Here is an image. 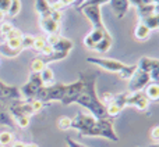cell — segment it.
I'll list each match as a JSON object with an SVG mask.
<instances>
[{
	"instance_id": "cell-1",
	"label": "cell",
	"mask_w": 159,
	"mask_h": 147,
	"mask_svg": "<svg viewBox=\"0 0 159 147\" xmlns=\"http://www.w3.org/2000/svg\"><path fill=\"white\" fill-rule=\"evenodd\" d=\"M78 78L82 82V89L80 92L75 104L84 107L89 111V114L96 120H103L106 117V107L99 101L98 93H96V78L98 72L92 69H87L78 74Z\"/></svg>"
},
{
	"instance_id": "cell-2",
	"label": "cell",
	"mask_w": 159,
	"mask_h": 147,
	"mask_svg": "<svg viewBox=\"0 0 159 147\" xmlns=\"http://www.w3.org/2000/svg\"><path fill=\"white\" fill-rule=\"evenodd\" d=\"M81 136L88 137H105L110 142H119V136L113 128V121L110 118H103V120H96L95 124L91 126L88 131H85Z\"/></svg>"
},
{
	"instance_id": "cell-3",
	"label": "cell",
	"mask_w": 159,
	"mask_h": 147,
	"mask_svg": "<svg viewBox=\"0 0 159 147\" xmlns=\"http://www.w3.org/2000/svg\"><path fill=\"white\" fill-rule=\"evenodd\" d=\"M66 90V83L55 82L50 86H42L36 93V100L42 101L43 104L53 103V101H60Z\"/></svg>"
},
{
	"instance_id": "cell-4",
	"label": "cell",
	"mask_w": 159,
	"mask_h": 147,
	"mask_svg": "<svg viewBox=\"0 0 159 147\" xmlns=\"http://www.w3.org/2000/svg\"><path fill=\"white\" fill-rule=\"evenodd\" d=\"M42 86H43V83H42V81H41L39 74L31 72L30 78H28V82L22 85L21 87H18V90L24 100H32V99L36 97V93H38V90L41 89Z\"/></svg>"
},
{
	"instance_id": "cell-5",
	"label": "cell",
	"mask_w": 159,
	"mask_h": 147,
	"mask_svg": "<svg viewBox=\"0 0 159 147\" xmlns=\"http://www.w3.org/2000/svg\"><path fill=\"white\" fill-rule=\"evenodd\" d=\"M87 63L99 67V68L105 69V71L115 72V74L121 71V69L127 65V64L121 63V61H119V60H115V58H106V57H87Z\"/></svg>"
},
{
	"instance_id": "cell-6",
	"label": "cell",
	"mask_w": 159,
	"mask_h": 147,
	"mask_svg": "<svg viewBox=\"0 0 159 147\" xmlns=\"http://www.w3.org/2000/svg\"><path fill=\"white\" fill-rule=\"evenodd\" d=\"M151 82L149 79V74L140 71V69H135L133 76L129 79V92L134 93V92H141L147 85Z\"/></svg>"
},
{
	"instance_id": "cell-7",
	"label": "cell",
	"mask_w": 159,
	"mask_h": 147,
	"mask_svg": "<svg viewBox=\"0 0 159 147\" xmlns=\"http://www.w3.org/2000/svg\"><path fill=\"white\" fill-rule=\"evenodd\" d=\"M84 17L91 22L92 25V29H96V28H103V21H102V11L99 6H87L82 10H80Z\"/></svg>"
},
{
	"instance_id": "cell-8",
	"label": "cell",
	"mask_w": 159,
	"mask_h": 147,
	"mask_svg": "<svg viewBox=\"0 0 159 147\" xmlns=\"http://www.w3.org/2000/svg\"><path fill=\"white\" fill-rule=\"evenodd\" d=\"M81 89H82V82L80 78L75 82H73V83L66 85V90H64V94H63V97H61L60 103L63 104V106H70V104L75 103Z\"/></svg>"
},
{
	"instance_id": "cell-9",
	"label": "cell",
	"mask_w": 159,
	"mask_h": 147,
	"mask_svg": "<svg viewBox=\"0 0 159 147\" xmlns=\"http://www.w3.org/2000/svg\"><path fill=\"white\" fill-rule=\"evenodd\" d=\"M95 121L96 118H93L91 114H77L71 120V129H75L80 132V135H82L95 124Z\"/></svg>"
},
{
	"instance_id": "cell-10",
	"label": "cell",
	"mask_w": 159,
	"mask_h": 147,
	"mask_svg": "<svg viewBox=\"0 0 159 147\" xmlns=\"http://www.w3.org/2000/svg\"><path fill=\"white\" fill-rule=\"evenodd\" d=\"M126 107H134L138 111H145L149 107V100L145 97V94L141 92H134L130 93L127 96V101H126Z\"/></svg>"
},
{
	"instance_id": "cell-11",
	"label": "cell",
	"mask_w": 159,
	"mask_h": 147,
	"mask_svg": "<svg viewBox=\"0 0 159 147\" xmlns=\"http://www.w3.org/2000/svg\"><path fill=\"white\" fill-rule=\"evenodd\" d=\"M106 36H110V33L107 32L106 27L92 29V31H91V32L84 38V46L87 47V49L92 50L93 46H95V44L98 43L99 40H102L103 38H106Z\"/></svg>"
},
{
	"instance_id": "cell-12",
	"label": "cell",
	"mask_w": 159,
	"mask_h": 147,
	"mask_svg": "<svg viewBox=\"0 0 159 147\" xmlns=\"http://www.w3.org/2000/svg\"><path fill=\"white\" fill-rule=\"evenodd\" d=\"M21 93H20L18 87L11 86V85L4 83L3 81H0V101L6 103V101H13V100H20Z\"/></svg>"
},
{
	"instance_id": "cell-13",
	"label": "cell",
	"mask_w": 159,
	"mask_h": 147,
	"mask_svg": "<svg viewBox=\"0 0 159 147\" xmlns=\"http://www.w3.org/2000/svg\"><path fill=\"white\" fill-rule=\"evenodd\" d=\"M109 4L117 18H123L127 14V11H129L130 6H131L129 0H110Z\"/></svg>"
},
{
	"instance_id": "cell-14",
	"label": "cell",
	"mask_w": 159,
	"mask_h": 147,
	"mask_svg": "<svg viewBox=\"0 0 159 147\" xmlns=\"http://www.w3.org/2000/svg\"><path fill=\"white\" fill-rule=\"evenodd\" d=\"M39 25H41V29L43 32H46L48 35H50V33H59V31H60V24L55 22L49 17L39 18Z\"/></svg>"
},
{
	"instance_id": "cell-15",
	"label": "cell",
	"mask_w": 159,
	"mask_h": 147,
	"mask_svg": "<svg viewBox=\"0 0 159 147\" xmlns=\"http://www.w3.org/2000/svg\"><path fill=\"white\" fill-rule=\"evenodd\" d=\"M159 67V60L158 58H152V57H143L140 58V61H138L137 64V69H140V71H144V72H151L154 68H158Z\"/></svg>"
},
{
	"instance_id": "cell-16",
	"label": "cell",
	"mask_w": 159,
	"mask_h": 147,
	"mask_svg": "<svg viewBox=\"0 0 159 147\" xmlns=\"http://www.w3.org/2000/svg\"><path fill=\"white\" fill-rule=\"evenodd\" d=\"M137 10H138V15H140V21H141V19L147 18V17L157 15L159 6H158V3H148V4L138 6Z\"/></svg>"
},
{
	"instance_id": "cell-17",
	"label": "cell",
	"mask_w": 159,
	"mask_h": 147,
	"mask_svg": "<svg viewBox=\"0 0 159 147\" xmlns=\"http://www.w3.org/2000/svg\"><path fill=\"white\" fill-rule=\"evenodd\" d=\"M0 126H7V128H14L16 124H14L13 118H11L10 112L7 110L6 103L0 101Z\"/></svg>"
},
{
	"instance_id": "cell-18",
	"label": "cell",
	"mask_w": 159,
	"mask_h": 147,
	"mask_svg": "<svg viewBox=\"0 0 159 147\" xmlns=\"http://www.w3.org/2000/svg\"><path fill=\"white\" fill-rule=\"evenodd\" d=\"M35 11L38 13L39 18L49 17L52 13V7L48 0H35Z\"/></svg>"
},
{
	"instance_id": "cell-19",
	"label": "cell",
	"mask_w": 159,
	"mask_h": 147,
	"mask_svg": "<svg viewBox=\"0 0 159 147\" xmlns=\"http://www.w3.org/2000/svg\"><path fill=\"white\" fill-rule=\"evenodd\" d=\"M74 47V43H73L70 39H66L63 36H60L57 42L52 46L53 52H60V53H70V50Z\"/></svg>"
},
{
	"instance_id": "cell-20",
	"label": "cell",
	"mask_w": 159,
	"mask_h": 147,
	"mask_svg": "<svg viewBox=\"0 0 159 147\" xmlns=\"http://www.w3.org/2000/svg\"><path fill=\"white\" fill-rule=\"evenodd\" d=\"M112 44H113V38L112 35L110 36H106V38H103L102 40H99L98 43L93 46V52L99 53V54H105V53H107L110 49H112Z\"/></svg>"
},
{
	"instance_id": "cell-21",
	"label": "cell",
	"mask_w": 159,
	"mask_h": 147,
	"mask_svg": "<svg viewBox=\"0 0 159 147\" xmlns=\"http://www.w3.org/2000/svg\"><path fill=\"white\" fill-rule=\"evenodd\" d=\"M143 93L145 94V97L148 99V100L157 101L159 99V83L149 82V83L143 89Z\"/></svg>"
},
{
	"instance_id": "cell-22",
	"label": "cell",
	"mask_w": 159,
	"mask_h": 147,
	"mask_svg": "<svg viewBox=\"0 0 159 147\" xmlns=\"http://www.w3.org/2000/svg\"><path fill=\"white\" fill-rule=\"evenodd\" d=\"M39 76H41V81L43 83V86H50V85L55 83V72L50 67H45L41 72H39Z\"/></svg>"
},
{
	"instance_id": "cell-23",
	"label": "cell",
	"mask_w": 159,
	"mask_h": 147,
	"mask_svg": "<svg viewBox=\"0 0 159 147\" xmlns=\"http://www.w3.org/2000/svg\"><path fill=\"white\" fill-rule=\"evenodd\" d=\"M149 35H151V31H149L145 25L138 22L134 29V38L137 39V40H147V39L149 38Z\"/></svg>"
},
{
	"instance_id": "cell-24",
	"label": "cell",
	"mask_w": 159,
	"mask_h": 147,
	"mask_svg": "<svg viewBox=\"0 0 159 147\" xmlns=\"http://www.w3.org/2000/svg\"><path fill=\"white\" fill-rule=\"evenodd\" d=\"M141 24L143 25H145L147 28H148L149 31H157L158 28H159V17H158V14L157 15H151V17H147V18H144V19H141Z\"/></svg>"
},
{
	"instance_id": "cell-25",
	"label": "cell",
	"mask_w": 159,
	"mask_h": 147,
	"mask_svg": "<svg viewBox=\"0 0 159 147\" xmlns=\"http://www.w3.org/2000/svg\"><path fill=\"white\" fill-rule=\"evenodd\" d=\"M137 69V64H133V65H126L121 71L117 72V76L121 79V81H129L130 78L133 76L134 71Z\"/></svg>"
},
{
	"instance_id": "cell-26",
	"label": "cell",
	"mask_w": 159,
	"mask_h": 147,
	"mask_svg": "<svg viewBox=\"0 0 159 147\" xmlns=\"http://www.w3.org/2000/svg\"><path fill=\"white\" fill-rule=\"evenodd\" d=\"M121 111H123V108H121L120 106H117L115 101H112L109 106H106V117L110 118V120H113V118L119 117Z\"/></svg>"
},
{
	"instance_id": "cell-27",
	"label": "cell",
	"mask_w": 159,
	"mask_h": 147,
	"mask_svg": "<svg viewBox=\"0 0 159 147\" xmlns=\"http://www.w3.org/2000/svg\"><path fill=\"white\" fill-rule=\"evenodd\" d=\"M30 67H31V72L39 74V72L42 71V69L45 68V67H48V65H46V64H45V61L42 60V57H41V56H38V57H35L32 61H31Z\"/></svg>"
},
{
	"instance_id": "cell-28",
	"label": "cell",
	"mask_w": 159,
	"mask_h": 147,
	"mask_svg": "<svg viewBox=\"0 0 159 147\" xmlns=\"http://www.w3.org/2000/svg\"><path fill=\"white\" fill-rule=\"evenodd\" d=\"M21 11V0H11L10 6L7 10V15L8 17H17Z\"/></svg>"
},
{
	"instance_id": "cell-29",
	"label": "cell",
	"mask_w": 159,
	"mask_h": 147,
	"mask_svg": "<svg viewBox=\"0 0 159 147\" xmlns=\"http://www.w3.org/2000/svg\"><path fill=\"white\" fill-rule=\"evenodd\" d=\"M22 35H24V33H22L20 29H17V28H13V29H11L10 32L7 33V35H0V43H4V42L10 40V39L21 38Z\"/></svg>"
},
{
	"instance_id": "cell-30",
	"label": "cell",
	"mask_w": 159,
	"mask_h": 147,
	"mask_svg": "<svg viewBox=\"0 0 159 147\" xmlns=\"http://www.w3.org/2000/svg\"><path fill=\"white\" fill-rule=\"evenodd\" d=\"M57 128L60 129V131H69V129H71V118L66 117V115L59 117L57 118Z\"/></svg>"
},
{
	"instance_id": "cell-31",
	"label": "cell",
	"mask_w": 159,
	"mask_h": 147,
	"mask_svg": "<svg viewBox=\"0 0 159 147\" xmlns=\"http://www.w3.org/2000/svg\"><path fill=\"white\" fill-rule=\"evenodd\" d=\"M45 46H46V39H45V36H35L32 49L35 50L36 53H41Z\"/></svg>"
},
{
	"instance_id": "cell-32",
	"label": "cell",
	"mask_w": 159,
	"mask_h": 147,
	"mask_svg": "<svg viewBox=\"0 0 159 147\" xmlns=\"http://www.w3.org/2000/svg\"><path fill=\"white\" fill-rule=\"evenodd\" d=\"M13 121L17 126H20V128H28V126H30V118L25 117V115H17V117H13Z\"/></svg>"
},
{
	"instance_id": "cell-33",
	"label": "cell",
	"mask_w": 159,
	"mask_h": 147,
	"mask_svg": "<svg viewBox=\"0 0 159 147\" xmlns=\"http://www.w3.org/2000/svg\"><path fill=\"white\" fill-rule=\"evenodd\" d=\"M13 143V133L10 131H0V145L6 146Z\"/></svg>"
},
{
	"instance_id": "cell-34",
	"label": "cell",
	"mask_w": 159,
	"mask_h": 147,
	"mask_svg": "<svg viewBox=\"0 0 159 147\" xmlns=\"http://www.w3.org/2000/svg\"><path fill=\"white\" fill-rule=\"evenodd\" d=\"M34 40H35V36H32V35H22V36H21V46H22V50H24V49H32Z\"/></svg>"
},
{
	"instance_id": "cell-35",
	"label": "cell",
	"mask_w": 159,
	"mask_h": 147,
	"mask_svg": "<svg viewBox=\"0 0 159 147\" xmlns=\"http://www.w3.org/2000/svg\"><path fill=\"white\" fill-rule=\"evenodd\" d=\"M71 4H75V0H56L53 4H50V7H52V10H61L63 7Z\"/></svg>"
},
{
	"instance_id": "cell-36",
	"label": "cell",
	"mask_w": 159,
	"mask_h": 147,
	"mask_svg": "<svg viewBox=\"0 0 159 147\" xmlns=\"http://www.w3.org/2000/svg\"><path fill=\"white\" fill-rule=\"evenodd\" d=\"M98 97H99V101H101V103L106 107V106H109V104L113 101L115 94H113V93H110V92H105V93H102L101 96H98Z\"/></svg>"
},
{
	"instance_id": "cell-37",
	"label": "cell",
	"mask_w": 159,
	"mask_h": 147,
	"mask_svg": "<svg viewBox=\"0 0 159 147\" xmlns=\"http://www.w3.org/2000/svg\"><path fill=\"white\" fill-rule=\"evenodd\" d=\"M30 101V104H31V107H32V110H34V112H41L42 110H43V107H45V104L42 103V101H39V100H36V99H32V100H28Z\"/></svg>"
},
{
	"instance_id": "cell-38",
	"label": "cell",
	"mask_w": 159,
	"mask_h": 147,
	"mask_svg": "<svg viewBox=\"0 0 159 147\" xmlns=\"http://www.w3.org/2000/svg\"><path fill=\"white\" fill-rule=\"evenodd\" d=\"M14 28V25L11 24V22H6L3 21L2 24H0V35H7L8 32H10L11 29Z\"/></svg>"
},
{
	"instance_id": "cell-39",
	"label": "cell",
	"mask_w": 159,
	"mask_h": 147,
	"mask_svg": "<svg viewBox=\"0 0 159 147\" xmlns=\"http://www.w3.org/2000/svg\"><path fill=\"white\" fill-rule=\"evenodd\" d=\"M45 39H46V44H49V46H53V44H55L56 42L60 39V35H59V33H50V35L45 36Z\"/></svg>"
},
{
	"instance_id": "cell-40",
	"label": "cell",
	"mask_w": 159,
	"mask_h": 147,
	"mask_svg": "<svg viewBox=\"0 0 159 147\" xmlns=\"http://www.w3.org/2000/svg\"><path fill=\"white\" fill-rule=\"evenodd\" d=\"M149 137H151L152 143H158L159 142V126L155 125L154 128L151 129V135H149Z\"/></svg>"
},
{
	"instance_id": "cell-41",
	"label": "cell",
	"mask_w": 159,
	"mask_h": 147,
	"mask_svg": "<svg viewBox=\"0 0 159 147\" xmlns=\"http://www.w3.org/2000/svg\"><path fill=\"white\" fill-rule=\"evenodd\" d=\"M49 18H52L55 22L60 24V21H61V11H60V10H52V13H50Z\"/></svg>"
},
{
	"instance_id": "cell-42",
	"label": "cell",
	"mask_w": 159,
	"mask_h": 147,
	"mask_svg": "<svg viewBox=\"0 0 159 147\" xmlns=\"http://www.w3.org/2000/svg\"><path fill=\"white\" fill-rule=\"evenodd\" d=\"M149 79H151V82L158 83V81H159V67L158 68H154L151 72H149Z\"/></svg>"
},
{
	"instance_id": "cell-43",
	"label": "cell",
	"mask_w": 159,
	"mask_h": 147,
	"mask_svg": "<svg viewBox=\"0 0 159 147\" xmlns=\"http://www.w3.org/2000/svg\"><path fill=\"white\" fill-rule=\"evenodd\" d=\"M10 2L11 0H0V11L4 14H7V10H8V6H10Z\"/></svg>"
},
{
	"instance_id": "cell-44",
	"label": "cell",
	"mask_w": 159,
	"mask_h": 147,
	"mask_svg": "<svg viewBox=\"0 0 159 147\" xmlns=\"http://www.w3.org/2000/svg\"><path fill=\"white\" fill-rule=\"evenodd\" d=\"M66 143H67V146L69 147H87V146L81 145V143L75 142L74 139H70V137H66Z\"/></svg>"
},
{
	"instance_id": "cell-45",
	"label": "cell",
	"mask_w": 159,
	"mask_h": 147,
	"mask_svg": "<svg viewBox=\"0 0 159 147\" xmlns=\"http://www.w3.org/2000/svg\"><path fill=\"white\" fill-rule=\"evenodd\" d=\"M53 53V49H52V46H49V44H46V46L42 49V52L39 53L41 56H49V54H52Z\"/></svg>"
},
{
	"instance_id": "cell-46",
	"label": "cell",
	"mask_w": 159,
	"mask_h": 147,
	"mask_svg": "<svg viewBox=\"0 0 159 147\" xmlns=\"http://www.w3.org/2000/svg\"><path fill=\"white\" fill-rule=\"evenodd\" d=\"M11 147H25V143H22V142H14L13 145H11Z\"/></svg>"
},
{
	"instance_id": "cell-47",
	"label": "cell",
	"mask_w": 159,
	"mask_h": 147,
	"mask_svg": "<svg viewBox=\"0 0 159 147\" xmlns=\"http://www.w3.org/2000/svg\"><path fill=\"white\" fill-rule=\"evenodd\" d=\"M4 17H6V14H4V13H2V11H0V24H2V22L4 21Z\"/></svg>"
},
{
	"instance_id": "cell-48",
	"label": "cell",
	"mask_w": 159,
	"mask_h": 147,
	"mask_svg": "<svg viewBox=\"0 0 159 147\" xmlns=\"http://www.w3.org/2000/svg\"><path fill=\"white\" fill-rule=\"evenodd\" d=\"M25 147H38V145H34V143H30V145H25Z\"/></svg>"
},
{
	"instance_id": "cell-49",
	"label": "cell",
	"mask_w": 159,
	"mask_h": 147,
	"mask_svg": "<svg viewBox=\"0 0 159 147\" xmlns=\"http://www.w3.org/2000/svg\"><path fill=\"white\" fill-rule=\"evenodd\" d=\"M147 147H159V145L158 143H152V145H148Z\"/></svg>"
},
{
	"instance_id": "cell-50",
	"label": "cell",
	"mask_w": 159,
	"mask_h": 147,
	"mask_svg": "<svg viewBox=\"0 0 159 147\" xmlns=\"http://www.w3.org/2000/svg\"><path fill=\"white\" fill-rule=\"evenodd\" d=\"M81 2H82V0H75V4H80ZM75 4H74V6H75Z\"/></svg>"
},
{
	"instance_id": "cell-51",
	"label": "cell",
	"mask_w": 159,
	"mask_h": 147,
	"mask_svg": "<svg viewBox=\"0 0 159 147\" xmlns=\"http://www.w3.org/2000/svg\"><path fill=\"white\" fill-rule=\"evenodd\" d=\"M0 147H4V146H2V145H0Z\"/></svg>"
}]
</instances>
